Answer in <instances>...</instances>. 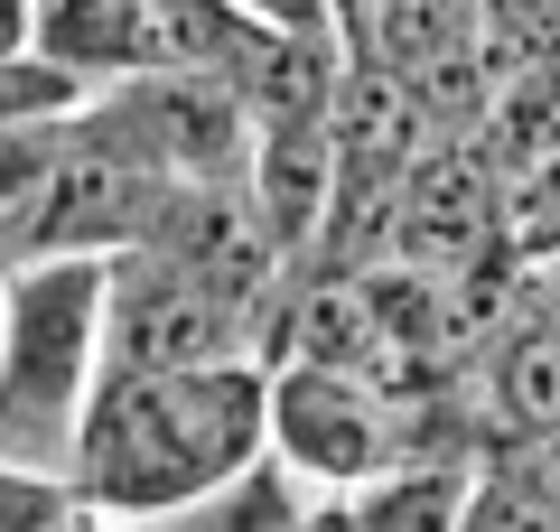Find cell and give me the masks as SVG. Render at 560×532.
<instances>
[{
	"mask_svg": "<svg viewBox=\"0 0 560 532\" xmlns=\"http://www.w3.org/2000/svg\"><path fill=\"white\" fill-rule=\"evenodd\" d=\"M261 439L290 476H308L318 495H364L374 476H393L411 458L393 393L374 374H346V365H300L280 355L261 365Z\"/></svg>",
	"mask_w": 560,
	"mask_h": 532,
	"instance_id": "obj_3",
	"label": "cell"
},
{
	"mask_svg": "<svg viewBox=\"0 0 560 532\" xmlns=\"http://www.w3.org/2000/svg\"><path fill=\"white\" fill-rule=\"evenodd\" d=\"M271 449L261 439V355H215L178 374H103L66 449V486L94 513H150L224 486Z\"/></svg>",
	"mask_w": 560,
	"mask_h": 532,
	"instance_id": "obj_1",
	"label": "cell"
},
{
	"mask_svg": "<svg viewBox=\"0 0 560 532\" xmlns=\"http://www.w3.org/2000/svg\"><path fill=\"white\" fill-rule=\"evenodd\" d=\"M308 532H364L355 495H318V505H308Z\"/></svg>",
	"mask_w": 560,
	"mask_h": 532,
	"instance_id": "obj_12",
	"label": "cell"
},
{
	"mask_svg": "<svg viewBox=\"0 0 560 532\" xmlns=\"http://www.w3.org/2000/svg\"><path fill=\"white\" fill-rule=\"evenodd\" d=\"M168 177H150L140 159H121L113 140L66 131L57 169L38 177V197H28V216L10 224V243H0V262H57V253H121V243H140V224H150V197H160Z\"/></svg>",
	"mask_w": 560,
	"mask_h": 532,
	"instance_id": "obj_5",
	"label": "cell"
},
{
	"mask_svg": "<svg viewBox=\"0 0 560 532\" xmlns=\"http://www.w3.org/2000/svg\"><path fill=\"white\" fill-rule=\"evenodd\" d=\"M495 402L514 412V430H523V420H560V327H533V336L504 346Z\"/></svg>",
	"mask_w": 560,
	"mask_h": 532,
	"instance_id": "obj_8",
	"label": "cell"
},
{
	"mask_svg": "<svg viewBox=\"0 0 560 532\" xmlns=\"http://www.w3.org/2000/svg\"><path fill=\"white\" fill-rule=\"evenodd\" d=\"M28 57H47L94 94L140 66H168V28L150 0H28Z\"/></svg>",
	"mask_w": 560,
	"mask_h": 532,
	"instance_id": "obj_6",
	"label": "cell"
},
{
	"mask_svg": "<svg viewBox=\"0 0 560 532\" xmlns=\"http://www.w3.org/2000/svg\"><path fill=\"white\" fill-rule=\"evenodd\" d=\"M103 383V253L0 262V458L66 476Z\"/></svg>",
	"mask_w": 560,
	"mask_h": 532,
	"instance_id": "obj_2",
	"label": "cell"
},
{
	"mask_svg": "<svg viewBox=\"0 0 560 532\" xmlns=\"http://www.w3.org/2000/svg\"><path fill=\"white\" fill-rule=\"evenodd\" d=\"M495 476H514V486H533V495L560 505V420H523V439H504Z\"/></svg>",
	"mask_w": 560,
	"mask_h": 532,
	"instance_id": "obj_10",
	"label": "cell"
},
{
	"mask_svg": "<svg viewBox=\"0 0 560 532\" xmlns=\"http://www.w3.org/2000/svg\"><path fill=\"white\" fill-rule=\"evenodd\" d=\"M253 317H234L206 280H187L178 262L140 253H103V374H178V365H215L243 355Z\"/></svg>",
	"mask_w": 560,
	"mask_h": 532,
	"instance_id": "obj_4",
	"label": "cell"
},
{
	"mask_svg": "<svg viewBox=\"0 0 560 532\" xmlns=\"http://www.w3.org/2000/svg\"><path fill=\"white\" fill-rule=\"evenodd\" d=\"M66 532H150V523H131V513H94V505H75V523Z\"/></svg>",
	"mask_w": 560,
	"mask_h": 532,
	"instance_id": "obj_14",
	"label": "cell"
},
{
	"mask_svg": "<svg viewBox=\"0 0 560 532\" xmlns=\"http://www.w3.org/2000/svg\"><path fill=\"white\" fill-rule=\"evenodd\" d=\"M28 47V0H0V57H20Z\"/></svg>",
	"mask_w": 560,
	"mask_h": 532,
	"instance_id": "obj_13",
	"label": "cell"
},
{
	"mask_svg": "<svg viewBox=\"0 0 560 532\" xmlns=\"http://www.w3.org/2000/svg\"><path fill=\"white\" fill-rule=\"evenodd\" d=\"M308 505H318V486L290 476L271 449H261L253 467H234L224 486H206V495H187V505L150 513V532H308Z\"/></svg>",
	"mask_w": 560,
	"mask_h": 532,
	"instance_id": "obj_7",
	"label": "cell"
},
{
	"mask_svg": "<svg viewBox=\"0 0 560 532\" xmlns=\"http://www.w3.org/2000/svg\"><path fill=\"white\" fill-rule=\"evenodd\" d=\"M234 20H253V28H290V38H337V10L327 0H224Z\"/></svg>",
	"mask_w": 560,
	"mask_h": 532,
	"instance_id": "obj_11",
	"label": "cell"
},
{
	"mask_svg": "<svg viewBox=\"0 0 560 532\" xmlns=\"http://www.w3.org/2000/svg\"><path fill=\"white\" fill-rule=\"evenodd\" d=\"M75 523V486L47 467H20L0 458V532H66Z\"/></svg>",
	"mask_w": 560,
	"mask_h": 532,
	"instance_id": "obj_9",
	"label": "cell"
}]
</instances>
